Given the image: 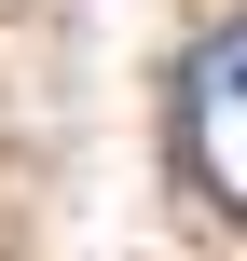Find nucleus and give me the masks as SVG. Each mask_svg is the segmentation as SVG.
Here are the masks:
<instances>
[{"mask_svg": "<svg viewBox=\"0 0 247 261\" xmlns=\"http://www.w3.org/2000/svg\"><path fill=\"white\" fill-rule=\"evenodd\" d=\"M179 165L247 220V14H234V28H206L193 69H179Z\"/></svg>", "mask_w": 247, "mask_h": 261, "instance_id": "f257e3e1", "label": "nucleus"}]
</instances>
